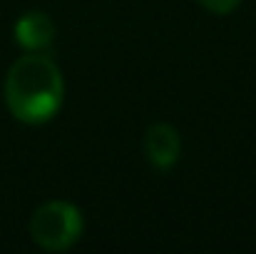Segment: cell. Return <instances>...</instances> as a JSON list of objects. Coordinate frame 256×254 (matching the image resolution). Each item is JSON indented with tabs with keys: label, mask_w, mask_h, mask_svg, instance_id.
<instances>
[{
	"label": "cell",
	"mask_w": 256,
	"mask_h": 254,
	"mask_svg": "<svg viewBox=\"0 0 256 254\" xmlns=\"http://www.w3.org/2000/svg\"><path fill=\"white\" fill-rule=\"evenodd\" d=\"M65 97L60 68L48 55H22L12 63L5 78V105L10 115L25 125L50 122Z\"/></svg>",
	"instance_id": "cell-1"
},
{
	"label": "cell",
	"mask_w": 256,
	"mask_h": 254,
	"mask_svg": "<svg viewBox=\"0 0 256 254\" xmlns=\"http://www.w3.org/2000/svg\"><path fill=\"white\" fill-rule=\"evenodd\" d=\"M82 212L75 204L60 199L38 207L30 217V237L38 247L48 252H65L75 247L82 237Z\"/></svg>",
	"instance_id": "cell-2"
},
{
	"label": "cell",
	"mask_w": 256,
	"mask_h": 254,
	"mask_svg": "<svg viewBox=\"0 0 256 254\" xmlns=\"http://www.w3.org/2000/svg\"><path fill=\"white\" fill-rule=\"evenodd\" d=\"M144 155H147V162L157 169H170L172 165H176L182 155V140H179L176 127H172L167 122H157L147 127Z\"/></svg>",
	"instance_id": "cell-3"
},
{
	"label": "cell",
	"mask_w": 256,
	"mask_h": 254,
	"mask_svg": "<svg viewBox=\"0 0 256 254\" xmlns=\"http://www.w3.org/2000/svg\"><path fill=\"white\" fill-rule=\"evenodd\" d=\"M12 33H15V40H18V45L22 50L40 53V50H45L55 40V23L45 13L30 10V13H25V15L18 18Z\"/></svg>",
	"instance_id": "cell-4"
},
{
	"label": "cell",
	"mask_w": 256,
	"mask_h": 254,
	"mask_svg": "<svg viewBox=\"0 0 256 254\" xmlns=\"http://www.w3.org/2000/svg\"><path fill=\"white\" fill-rule=\"evenodd\" d=\"M209 13H214V15H229L232 10H236L239 8V3L242 0H199Z\"/></svg>",
	"instance_id": "cell-5"
}]
</instances>
